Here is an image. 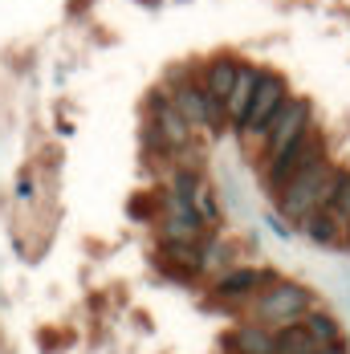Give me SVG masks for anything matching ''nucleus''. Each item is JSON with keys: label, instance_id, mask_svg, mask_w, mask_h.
I'll return each mask as SVG.
<instances>
[{"label": "nucleus", "instance_id": "nucleus-1", "mask_svg": "<svg viewBox=\"0 0 350 354\" xmlns=\"http://www.w3.org/2000/svg\"><path fill=\"white\" fill-rule=\"evenodd\" d=\"M330 187H334V167H330V159L322 155V159H314L310 167H302L297 176H289L285 183H281L277 212L285 216V220H306L310 212L326 208Z\"/></svg>", "mask_w": 350, "mask_h": 354}, {"label": "nucleus", "instance_id": "nucleus-2", "mask_svg": "<svg viewBox=\"0 0 350 354\" xmlns=\"http://www.w3.org/2000/svg\"><path fill=\"white\" fill-rule=\"evenodd\" d=\"M310 310H314V293L306 285L277 281L252 301V322H261V326H289V322H302Z\"/></svg>", "mask_w": 350, "mask_h": 354}, {"label": "nucleus", "instance_id": "nucleus-3", "mask_svg": "<svg viewBox=\"0 0 350 354\" xmlns=\"http://www.w3.org/2000/svg\"><path fill=\"white\" fill-rule=\"evenodd\" d=\"M322 155H326V142H322V135H317L314 127H306V131H302L297 139L289 142L281 155H273V159H269V171H265V183H269V192L277 196L285 179L297 176L302 167H310V163H314V159H322Z\"/></svg>", "mask_w": 350, "mask_h": 354}, {"label": "nucleus", "instance_id": "nucleus-4", "mask_svg": "<svg viewBox=\"0 0 350 354\" xmlns=\"http://www.w3.org/2000/svg\"><path fill=\"white\" fill-rule=\"evenodd\" d=\"M285 98H289V90H285V82H281L277 73H257V90H252V102H248L245 118H241V131L245 135H261L269 122H273V114L285 106Z\"/></svg>", "mask_w": 350, "mask_h": 354}, {"label": "nucleus", "instance_id": "nucleus-5", "mask_svg": "<svg viewBox=\"0 0 350 354\" xmlns=\"http://www.w3.org/2000/svg\"><path fill=\"white\" fill-rule=\"evenodd\" d=\"M310 114H314V110H310V102H306V98H285V106L273 114V122L261 131V139H265V155H269V159H273V155H281L289 142H293L302 131H306V127H310Z\"/></svg>", "mask_w": 350, "mask_h": 354}, {"label": "nucleus", "instance_id": "nucleus-6", "mask_svg": "<svg viewBox=\"0 0 350 354\" xmlns=\"http://www.w3.org/2000/svg\"><path fill=\"white\" fill-rule=\"evenodd\" d=\"M175 110L187 118V127L196 131V127H204V131H220L224 127V106L212 98L204 86H196V82H183V86H175Z\"/></svg>", "mask_w": 350, "mask_h": 354}, {"label": "nucleus", "instance_id": "nucleus-7", "mask_svg": "<svg viewBox=\"0 0 350 354\" xmlns=\"http://www.w3.org/2000/svg\"><path fill=\"white\" fill-rule=\"evenodd\" d=\"M224 351L228 354H277V334H273V326L248 322V326H237L224 338Z\"/></svg>", "mask_w": 350, "mask_h": 354}, {"label": "nucleus", "instance_id": "nucleus-8", "mask_svg": "<svg viewBox=\"0 0 350 354\" xmlns=\"http://www.w3.org/2000/svg\"><path fill=\"white\" fill-rule=\"evenodd\" d=\"M269 281L261 269H228L220 281H216V297L220 301H245V297H252L261 285Z\"/></svg>", "mask_w": 350, "mask_h": 354}, {"label": "nucleus", "instance_id": "nucleus-9", "mask_svg": "<svg viewBox=\"0 0 350 354\" xmlns=\"http://www.w3.org/2000/svg\"><path fill=\"white\" fill-rule=\"evenodd\" d=\"M155 114H159V142H163V147H187V142H192V127H187V118L175 110V102H163V98H159Z\"/></svg>", "mask_w": 350, "mask_h": 354}, {"label": "nucleus", "instance_id": "nucleus-10", "mask_svg": "<svg viewBox=\"0 0 350 354\" xmlns=\"http://www.w3.org/2000/svg\"><path fill=\"white\" fill-rule=\"evenodd\" d=\"M237 73H241V66H237V62H228V57L208 62V70H204V90H208L220 106L228 102V94H232V86H237Z\"/></svg>", "mask_w": 350, "mask_h": 354}, {"label": "nucleus", "instance_id": "nucleus-11", "mask_svg": "<svg viewBox=\"0 0 350 354\" xmlns=\"http://www.w3.org/2000/svg\"><path fill=\"white\" fill-rule=\"evenodd\" d=\"M257 73H261V70H248V66H241V73H237V86H232V94H228V102H224V114H228V122H232V127H241L248 102H252Z\"/></svg>", "mask_w": 350, "mask_h": 354}, {"label": "nucleus", "instance_id": "nucleus-12", "mask_svg": "<svg viewBox=\"0 0 350 354\" xmlns=\"http://www.w3.org/2000/svg\"><path fill=\"white\" fill-rule=\"evenodd\" d=\"M273 334H277V354H310V351L317 346L314 338H310V330H306L302 322H289V326H277Z\"/></svg>", "mask_w": 350, "mask_h": 354}, {"label": "nucleus", "instance_id": "nucleus-13", "mask_svg": "<svg viewBox=\"0 0 350 354\" xmlns=\"http://www.w3.org/2000/svg\"><path fill=\"white\" fill-rule=\"evenodd\" d=\"M326 212H330L350 232V171H334V187H330Z\"/></svg>", "mask_w": 350, "mask_h": 354}, {"label": "nucleus", "instance_id": "nucleus-14", "mask_svg": "<svg viewBox=\"0 0 350 354\" xmlns=\"http://www.w3.org/2000/svg\"><path fill=\"white\" fill-rule=\"evenodd\" d=\"M302 224H306V236H310L314 245H334V241H338V232H342V224H338L334 216L326 212V208L310 212L306 220H302Z\"/></svg>", "mask_w": 350, "mask_h": 354}, {"label": "nucleus", "instance_id": "nucleus-15", "mask_svg": "<svg viewBox=\"0 0 350 354\" xmlns=\"http://www.w3.org/2000/svg\"><path fill=\"white\" fill-rule=\"evenodd\" d=\"M302 326L310 330V338H314L317 346H330V342H342V326L330 318V314H322V310H310L306 318H302Z\"/></svg>", "mask_w": 350, "mask_h": 354}, {"label": "nucleus", "instance_id": "nucleus-16", "mask_svg": "<svg viewBox=\"0 0 350 354\" xmlns=\"http://www.w3.org/2000/svg\"><path fill=\"white\" fill-rule=\"evenodd\" d=\"M192 208L200 212L204 224H216V220H220V204H216V192H212L208 183H196V192H192Z\"/></svg>", "mask_w": 350, "mask_h": 354}, {"label": "nucleus", "instance_id": "nucleus-17", "mask_svg": "<svg viewBox=\"0 0 350 354\" xmlns=\"http://www.w3.org/2000/svg\"><path fill=\"white\" fill-rule=\"evenodd\" d=\"M220 261H228V248L220 245V241H208V245L200 248V273L204 269H220Z\"/></svg>", "mask_w": 350, "mask_h": 354}, {"label": "nucleus", "instance_id": "nucleus-18", "mask_svg": "<svg viewBox=\"0 0 350 354\" xmlns=\"http://www.w3.org/2000/svg\"><path fill=\"white\" fill-rule=\"evenodd\" d=\"M310 354H350V351H347V342H330V346H314Z\"/></svg>", "mask_w": 350, "mask_h": 354}]
</instances>
